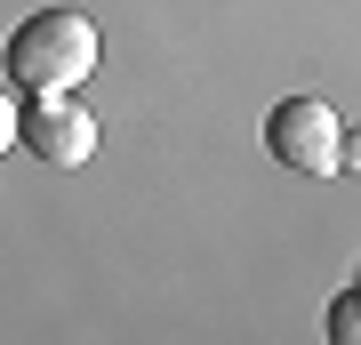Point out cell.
Returning <instances> with one entry per match:
<instances>
[{"mask_svg":"<svg viewBox=\"0 0 361 345\" xmlns=\"http://www.w3.org/2000/svg\"><path fill=\"white\" fill-rule=\"evenodd\" d=\"M89 73H97V25L80 8H40V16L16 25V40H8V80H16V89L65 97Z\"/></svg>","mask_w":361,"mask_h":345,"instance_id":"6da1fadb","label":"cell"},{"mask_svg":"<svg viewBox=\"0 0 361 345\" xmlns=\"http://www.w3.org/2000/svg\"><path fill=\"white\" fill-rule=\"evenodd\" d=\"M265 145H273L281 169H297V177H337V145H345L337 104H322V97H281L273 121H265Z\"/></svg>","mask_w":361,"mask_h":345,"instance_id":"7a4b0ae2","label":"cell"},{"mask_svg":"<svg viewBox=\"0 0 361 345\" xmlns=\"http://www.w3.org/2000/svg\"><path fill=\"white\" fill-rule=\"evenodd\" d=\"M16 137L32 145L40 169H89V161H97V113H89V104H73V89L25 104V128H16Z\"/></svg>","mask_w":361,"mask_h":345,"instance_id":"3957f363","label":"cell"},{"mask_svg":"<svg viewBox=\"0 0 361 345\" xmlns=\"http://www.w3.org/2000/svg\"><path fill=\"white\" fill-rule=\"evenodd\" d=\"M329 337H337V345H361V289H353V297H337V313H329Z\"/></svg>","mask_w":361,"mask_h":345,"instance_id":"277c9868","label":"cell"},{"mask_svg":"<svg viewBox=\"0 0 361 345\" xmlns=\"http://www.w3.org/2000/svg\"><path fill=\"white\" fill-rule=\"evenodd\" d=\"M16 128H25V104H16V89H0V153L16 145Z\"/></svg>","mask_w":361,"mask_h":345,"instance_id":"5b68a950","label":"cell"},{"mask_svg":"<svg viewBox=\"0 0 361 345\" xmlns=\"http://www.w3.org/2000/svg\"><path fill=\"white\" fill-rule=\"evenodd\" d=\"M337 169H361V137H345V145H337Z\"/></svg>","mask_w":361,"mask_h":345,"instance_id":"8992f818","label":"cell"}]
</instances>
